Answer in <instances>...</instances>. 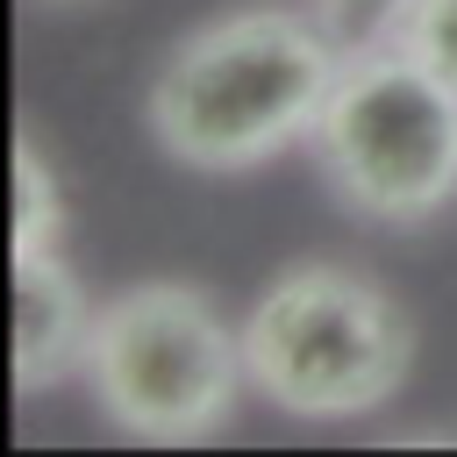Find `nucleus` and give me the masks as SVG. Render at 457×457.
Segmentation results:
<instances>
[{
  "label": "nucleus",
  "instance_id": "f257e3e1",
  "mask_svg": "<svg viewBox=\"0 0 457 457\" xmlns=\"http://www.w3.org/2000/svg\"><path fill=\"white\" fill-rule=\"evenodd\" d=\"M336 79H343V57L314 21L286 7H250L200 29L157 71L150 121L171 157L236 171V164L271 157L300 129H314Z\"/></svg>",
  "mask_w": 457,
  "mask_h": 457
},
{
  "label": "nucleus",
  "instance_id": "f03ea898",
  "mask_svg": "<svg viewBox=\"0 0 457 457\" xmlns=\"http://www.w3.org/2000/svg\"><path fill=\"white\" fill-rule=\"evenodd\" d=\"M314 143L350 207L378 221H421L457 193V86L393 36L343 57Z\"/></svg>",
  "mask_w": 457,
  "mask_h": 457
},
{
  "label": "nucleus",
  "instance_id": "7ed1b4c3",
  "mask_svg": "<svg viewBox=\"0 0 457 457\" xmlns=\"http://www.w3.org/2000/svg\"><path fill=\"white\" fill-rule=\"evenodd\" d=\"M407 357L400 307L343 264L286 271L243 321V364L286 414H364L400 393Z\"/></svg>",
  "mask_w": 457,
  "mask_h": 457
},
{
  "label": "nucleus",
  "instance_id": "20e7f679",
  "mask_svg": "<svg viewBox=\"0 0 457 457\" xmlns=\"http://www.w3.org/2000/svg\"><path fill=\"white\" fill-rule=\"evenodd\" d=\"M86 371L100 407L129 436L193 443L228 421L250 364H243V336H228L193 286H136L107 314H93Z\"/></svg>",
  "mask_w": 457,
  "mask_h": 457
},
{
  "label": "nucleus",
  "instance_id": "39448f33",
  "mask_svg": "<svg viewBox=\"0 0 457 457\" xmlns=\"http://www.w3.org/2000/svg\"><path fill=\"white\" fill-rule=\"evenodd\" d=\"M86 343H93V314L71 271L50 250H14V378L43 386L64 364H79Z\"/></svg>",
  "mask_w": 457,
  "mask_h": 457
},
{
  "label": "nucleus",
  "instance_id": "423d86ee",
  "mask_svg": "<svg viewBox=\"0 0 457 457\" xmlns=\"http://www.w3.org/2000/svg\"><path fill=\"white\" fill-rule=\"evenodd\" d=\"M50 236H57V193L36 150L21 143L14 150V250H50Z\"/></svg>",
  "mask_w": 457,
  "mask_h": 457
},
{
  "label": "nucleus",
  "instance_id": "0eeeda50",
  "mask_svg": "<svg viewBox=\"0 0 457 457\" xmlns=\"http://www.w3.org/2000/svg\"><path fill=\"white\" fill-rule=\"evenodd\" d=\"M393 36L457 86V0H414V7L393 21Z\"/></svg>",
  "mask_w": 457,
  "mask_h": 457
},
{
  "label": "nucleus",
  "instance_id": "6e6552de",
  "mask_svg": "<svg viewBox=\"0 0 457 457\" xmlns=\"http://www.w3.org/2000/svg\"><path fill=\"white\" fill-rule=\"evenodd\" d=\"M328 7H336V14H350V21H386V29H393L414 0H328Z\"/></svg>",
  "mask_w": 457,
  "mask_h": 457
}]
</instances>
